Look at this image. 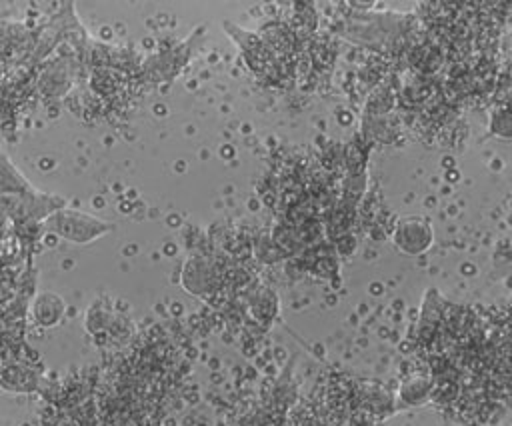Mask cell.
Masks as SVG:
<instances>
[{"label": "cell", "mask_w": 512, "mask_h": 426, "mask_svg": "<svg viewBox=\"0 0 512 426\" xmlns=\"http://www.w3.org/2000/svg\"><path fill=\"white\" fill-rule=\"evenodd\" d=\"M46 228L68 242L86 244V242H92V240L104 236L106 232H110L112 224L104 222L92 214L80 212V210L62 208L46 220Z\"/></svg>", "instance_id": "6da1fadb"}, {"label": "cell", "mask_w": 512, "mask_h": 426, "mask_svg": "<svg viewBox=\"0 0 512 426\" xmlns=\"http://www.w3.org/2000/svg\"><path fill=\"white\" fill-rule=\"evenodd\" d=\"M276 308V296L268 288H260L250 296V310L258 320L274 318Z\"/></svg>", "instance_id": "8fae6325"}, {"label": "cell", "mask_w": 512, "mask_h": 426, "mask_svg": "<svg viewBox=\"0 0 512 426\" xmlns=\"http://www.w3.org/2000/svg\"><path fill=\"white\" fill-rule=\"evenodd\" d=\"M76 64L68 58H56L54 62H42L36 68L34 86L46 100H56L68 94L74 84Z\"/></svg>", "instance_id": "277c9868"}, {"label": "cell", "mask_w": 512, "mask_h": 426, "mask_svg": "<svg viewBox=\"0 0 512 426\" xmlns=\"http://www.w3.org/2000/svg\"><path fill=\"white\" fill-rule=\"evenodd\" d=\"M0 384L14 392H30V390H36L38 374L28 366L10 364L0 368Z\"/></svg>", "instance_id": "9c48e42d"}, {"label": "cell", "mask_w": 512, "mask_h": 426, "mask_svg": "<svg viewBox=\"0 0 512 426\" xmlns=\"http://www.w3.org/2000/svg\"><path fill=\"white\" fill-rule=\"evenodd\" d=\"M434 396V382L426 376H408L398 388V402L402 406H422Z\"/></svg>", "instance_id": "ba28073f"}, {"label": "cell", "mask_w": 512, "mask_h": 426, "mask_svg": "<svg viewBox=\"0 0 512 426\" xmlns=\"http://www.w3.org/2000/svg\"><path fill=\"white\" fill-rule=\"evenodd\" d=\"M200 32H202V28L196 30L186 42L172 46L168 50H160L154 56H150L146 62H142L140 78L150 80V82H170L192 58V54H194L192 46Z\"/></svg>", "instance_id": "3957f363"}, {"label": "cell", "mask_w": 512, "mask_h": 426, "mask_svg": "<svg viewBox=\"0 0 512 426\" xmlns=\"http://www.w3.org/2000/svg\"><path fill=\"white\" fill-rule=\"evenodd\" d=\"M32 314L40 326L52 328L64 316V300L54 292H40L32 302Z\"/></svg>", "instance_id": "52a82bcc"}, {"label": "cell", "mask_w": 512, "mask_h": 426, "mask_svg": "<svg viewBox=\"0 0 512 426\" xmlns=\"http://www.w3.org/2000/svg\"><path fill=\"white\" fill-rule=\"evenodd\" d=\"M392 242L394 246L408 254V256H418L424 254L432 242H434V232L430 222L424 216H404L396 222L394 232H392Z\"/></svg>", "instance_id": "5b68a950"}, {"label": "cell", "mask_w": 512, "mask_h": 426, "mask_svg": "<svg viewBox=\"0 0 512 426\" xmlns=\"http://www.w3.org/2000/svg\"><path fill=\"white\" fill-rule=\"evenodd\" d=\"M400 30L402 18L398 14H364L348 20L342 34L358 44H386L404 34Z\"/></svg>", "instance_id": "7a4b0ae2"}, {"label": "cell", "mask_w": 512, "mask_h": 426, "mask_svg": "<svg viewBox=\"0 0 512 426\" xmlns=\"http://www.w3.org/2000/svg\"><path fill=\"white\" fill-rule=\"evenodd\" d=\"M32 188L6 154L0 152V194H18Z\"/></svg>", "instance_id": "30bf717a"}, {"label": "cell", "mask_w": 512, "mask_h": 426, "mask_svg": "<svg viewBox=\"0 0 512 426\" xmlns=\"http://www.w3.org/2000/svg\"><path fill=\"white\" fill-rule=\"evenodd\" d=\"M490 132L494 136H500V138H512V104L510 106H504L496 112H492L490 116V124H488Z\"/></svg>", "instance_id": "7c38bea8"}, {"label": "cell", "mask_w": 512, "mask_h": 426, "mask_svg": "<svg viewBox=\"0 0 512 426\" xmlns=\"http://www.w3.org/2000/svg\"><path fill=\"white\" fill-rule=\"evenodd\" d=\"M182 282L184 286L192 292V294H202L208 296L210 292H216L220 286V272L216 268V264L204 260V258H192L182 274Z\"/></svg>", "instance_id": "8992f818"}]
</instances>
